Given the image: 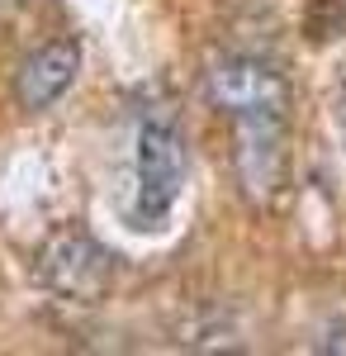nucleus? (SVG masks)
<instances>
[{
	"instance_id": "1",
	"label": "nucleus",
	"mask_w": 346,
	"mask_h": 356,
	"mask_svg": "<svg viewBox=\"0 0 346 356\" xmlns=\"http://www.w3.org/2000/svg\"><path fill=\"white\" fill-rule=\"evenodd\" d=\"M114 252H109L95 233H85L76 223L57 228L43 238L38 257H33V275L38 285L67 304H100L114 285Z\"/></svg>"
},
{
	"instance_id": "2",
	"label": "nucleus",
	"mask_w": 346,
	"mask_h": 356,
	"mask_svg": "<svg viewBox=\"0 0 346 356\" xmlns=\"http://www.w3.org/2000/svg\"><path fill=\"white\" fill-rule=\"evenodd\" d=\"M233 181L247 209H275L290 186V114L233 119Z\"/></svg>"
},
{
	"instance_id": "3",
	"label": "nucleus",
	"mask_w": 346,
	"mask_h": 356,
	"mask_svg": "<svg viewBox=\"0 0 346 356\" xmlns=\"http://www.w3.org/2000/svg\"><path fill=\"white\" fill-rule=\"evenodd\" d=\"M190 176V152L186 138L171 119H142L138 129V157H133V223L138 228H161L166 214L186 191Z\"/></svg>"
},
{
	"instance_id": "4",
	"label": "nucleus",
	"mask_w": 346,
	"mask_h": 356,
	"mask_svg": "<svg viewBox=\"0 0 346 356\" xmlns=\"http://www.w3.org/2000/svg\"><path fill=\"white\" fill-rule=\"evenodd\" d=\"M204 95L223 119L252 114H290V81L285 72L256 53H218L204 67Z\"/></svg>"
},
{
	"instance_id": "5",
	"label": "nucleus",
	"mask_w": 346,
	"mask_h": 356,
	"mask_svg": "<svg viewBox=\"0 0 346 356\" xmlns=\"http://www.w3.org/2000/svg\"><path fill=\"white\" fill-rule=\"evenodd\" d=\"M76 72H81L76 38H48V43H38L19 62V72H15V100H19V110H28V114L53 110L57 100L76 86Z\"/></svg>"
},
{
	"instance_id": "6",
	"label": "nucleus",
	"mask_w": 346,
	"mask_h": 356,
	"mask_svg": "<svg viewBox=\"0 0 346 356\" xmlns=\"http://www.w3.org/2000/svg\"><path fill=\"white\" fill-rule=\"evenodd\" d=\"M332 119H337V134H342V143H346V81L337 86V100H332Z\"/></svg>"
}]
</instances>
